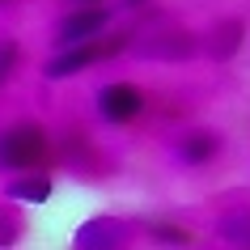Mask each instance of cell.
Listing matches in <instances>:
<instances>
[{
  "label": "cell",
  "instance_id": "obj_9",
  "mask_svg": "<svg viewBox=\"0 0 250 250\" xmlns=\"http://www.w3.org/2000/svg\"><path fill=\"white\" fill-rule=\"evenodd\" d=\"M85 4H98V0H85Z\"/></svg>",
  "mask_w": 250,
  "mask_h": 250
},
{
  "label": "cell",
  "instance_id": "obj_1",
  "mask_svg": "<svg viewBox=\"0 0 250 250\" xmlns=\"http://www.w3.org/2000/svg\"><path fill=\"white\" fill-rule=\"evenodd\" d=\"M47 148H51V140L39 123H17L9 132H0V166L4 170H30L47 157Z\"/></svg>",
  "mask_w": 250,
  "mask_h": 250
},
{
  "label": "cell",
  "instance_id": "obj_8",
  "mask_svg": "<svg viewBox=\"0 0 250 250\" xmlns=\"http://www.w3.org/2000/svg\"><path fill=\"white\" fill-rule=\"evenodd\" d=\"M127 4H140V0H127Z\"/></svg>",
  "mask_w": 250,
  "mask_h": 250
},
{
  "label": "cell",
  "instance_id": "obj_3",
  "mask_svg": "<svg viewBox=\"0 0 250 250\" xmlns=\"http://www.w3.org/2000/svg\"><path fill=\"white\" fill-rule=\"evenodd\" d=\"M110 21V13H106L102 4H93V9H77V13H68L64 21H60V47H81V42H93V34Z\"/></svg>",
  "mask_w": 250,
  "mask_h": 250
},
{
  "label": "cell",
  "instance_id": "obj_7",
  "mask_svg": "<svg viewBox=\"0 0 250 250\" xmlns=\"http://www.w3.org/2000/svg\"><path fill=\"white\" fill-rule=\"evenodd\" d=\"M13 64H17V42L4 39V42H0V85H4V77L13 72Z\"/></svg>",
  "mask_w": 250,
  "mask_h": 250
},
{
  "label": "cell",
  "instance_id": "obj_2",
  "mask_svg": "<svg viewBox=\"0 0 250 250\" xmlns=\"http://www.w3.org/2000/svg\"><path fill=\"white\" fill-rule=\"evenodd\" d=\"M140 110H145V93L136 89V85L115 81V85H106V89L98 93V115H102L106 123H132Z\"/></svg>",
  "mask_w": 250,
  "mask_h": 250
},
{
  "label": "cell",
  "instance_id": "obj_6",
  "mask_svg": "<svg viewBox=\"0 0 250 250\" xmlns=\"http://www.w3.org/2000/svg\"><path fill=\"white\" fill-rule=\"evenodd\" d=\"M9 195H17V199H47L51 195V183H47V178H30V183H13L9 187Z\"/></svg>",
  "mask_w": 250,
  "mask_h": 250
},
{
  "label": "cell",
  "instance_id": "obj_10",
  "mask_svg": "<svg viewBox=\"0 0 250 250\" xmlns=\"http://www.w3.org/2000/svg\"><path fill=\"white\" fill-rule=\"evenodd\" d=\"M0 4H4V0H0Z\"/></svg>",
  "mask_w": 250,
  "mask_h": 250
},
{
  "label": "cell",
  "instance_id": "obj_4",
  "mask_svg": "<svg viewBox=\"0 0 250 250\" xmlns=\"http://www.w3.org/2000/svg\"><path fill=\"white\" fill-rule=\"evenodd\" d=\"M119 47H123V42H119ZM119 47H106V42H81V47H68L64 55H55V64L47 68V77H72V72H81V68H89L93 60H102V55H110V51H119Z\"/></svg>",
  "mask_w": 250,
  "mask_h": 250
},
{
  "label": "cell",
  "instance_id": "obj_5",
  "mask_svg": "<svg viewBox=\"0 0 250 250\" xmlns=\"http://www.w3.org/2000/svg\"><path fill=\"white\" fill-rule=\"evenodd\" d=\"M216 148H221V140L208 132H195V136H187V140H178V157L187 161V166H204V161L216 157Z\"/></svg>",
  "mask_w": 250,
  "mask_h": 250
}]
</instances>
